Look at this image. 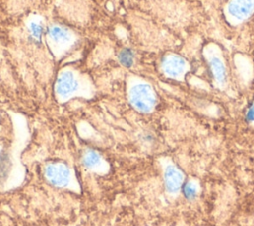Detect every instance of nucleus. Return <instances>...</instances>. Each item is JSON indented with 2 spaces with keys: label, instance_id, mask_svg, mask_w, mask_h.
Wrapping results in <instances>:
<instances>
[{
  "label": "nucleus",
  "instance_id": "nucleus-1",
  "mask_svg": "<svg viewBox=\"0 0 254 226\" xmlns=\"http://www.w3.org/2000/svg\"><path fill=\"white\" fill-rule=\"evenodd\" d=\"M130 102L132 106L142 113L151 112L157 103L153 88L144 82L134 84L130 89Z\"/></svg>",
  "mask_w": 254,
  "mask_h": 226
},
{
  "label": "nucleus",
  "instance_id": "nucleus-2",
  "mask_svg": "<svg viewBox=\"0 0 254 226\" xmlns=\"http://www.w3.org/2000/svg\"><path fill=\"white\" fill-rule=\"evenodd\" d=\"M45 175L49 182L55 186L64 187L70 180L69 168L64 163H50L45 168Z\"/></svg>",
  "mask_w": 254,
  "mask_h": 226
},
{
  "label": "nucleus",
  "instance_id": "nucleus-3",
  "mask_svg": "<svg viewBox=\"0 0 254 226\" xmlns=\"http://www.w3.org/2000/svg\"><path fill=\"white\" fill-rule=\"evenodd\" d=\"M164 185L170 194H177L186 181V176L182 170L174 164H168L164 169Z\"/></svg>",
  "mask_w": 254,
  "mask_h": 226
},
{
  "label": "nucleus",
  "instance_id": "nucleus-4",
  "mask_svg": "<svg viewBox=\"0 0 254 226\" xmlns=\"http://www.w3.org/2000/svg\"><path fill=\"white\" fill-rule=\"evenodd\" d=\"M79 87V81L74 72L70 70H64L60 73L56 81V92L62 98H68Z\"/></svg>",
  "mask_w": 254,
  "mask_h": 226
},
{
  "label": "nucleus",
  "instance_id": "nucleus-5",
  "mask_svg": "<svg viewBox=\"0 0 254 226\" xmlns=\"http://www.w3.org/2000/svg\"><path fill=\"white\" fill-rule=\"evenodd\" d=\"M47 36L55 47L64 48L72 42L71 32L64 25L53 24L47 29Z\"/></svg>",
  "mask_w": 254,
  "mask_h": 226
},
{
  "label": "nucleus",
  "instance_id": "nucleus-6",
  "mask_svg": "<svg viewBox=\"0 0 254 226\" xmlns=\"http://www.w3.org/2000/svg\"><path fill=\"white\" fill-rule=\"evenodd\" d=\"M162 67L164 72L173 78H178L182 76L186 70L185 60L176 55H170L165 56L162 62Z\"/></svg>",
  "mask_w": 254,
  "mask_h": 226
},
{
  "label": "nucleus",
  "instance_id": "nucleus-7",
  "mask_svg": "<svg viewBox=\"0 0 254 226\" xmlns=\"http://www.w3.org/2000/svg\"><path fill=\"white\" fill-rule=\"evenodd\" d=\"M227 9L232 18L241 21L253 12L254 0H231Z\"/></svg>",
  "mask_w": 254,
  "mask_h": 226
},
{
  "label": "nucleus",
  "instance_id": "nucleus-8",
  "mask_svg": "<svg viewBox=\"0 0 254 226\" xmlns=\"http://www.w3.org/2000/svg\"><path fill=\"white\" fill-rule=\"evenodd\" d=\"M210 69L216 82L220 85L224 84L226 81V69L221 59L218 57H213L210 60Z\"/></svg>",
  "mask_w": 254,
  "mask_h": 226
},
{
  "label": "nucleus",
  "instance_id": "nucleus-9",
  "mask_svg": "<svg viewBox=\"0 0 254 226\" xmlns=\"http://www.w3.org/2000/svg\"><path fill=\"white\" fill-rule=\"evenodd\" d=\"M181 192L183 193L184 197L189 200V201H192L194 200L199 192V185L195 180H187L184 182L182 188H181Z\"/></svg>",
  "mask_w": 254,
  "mask_h": 226
},
{
  "label": "nucleus",
  "instance_id": "nucleus-10",
  "mask_svg": "<svg viewBox=\"0 0 254 226\" xmlns=\"http://www.w3.org/2000/svg\"><path fill=\"white\" fill-rule=\"evenodd\" d=\"M101 162V155L93 150V149H87L84 151L82 155V165L87 169H94L96 168Z\"/></svg>",
  "mask_w": 254,
  "mask_h": 226
},
{
  "label": "nucleus",
  "instance_id": "nucleus-11",
  "mask_svg": "<svg viewBox=\"0 0 254 226\" xmlns=\"http://www.w3.org/2000/svg\"><path fill=\"white\" fill-rule=\"evenodd\" d=\"M45 32V27L40 20H34L29 25V37L34 43H40Z\"/></svg>",
  "mask_w": 254,
  "mask_h": 226
},
{
  "label": "nucleus",
  "instance_id": "nucleus-12",
  "mask_svg": "<svg viewBox=\"0 0 254 226\" xmlns=\"http://www.w3.org/2000/svg\"><path fill=\"white\" fill-rule=\"evenodd\" d=\"M118 61L124 67H131L135 62V53L130 48H122L118 53Z\"/></svg>",
  "mask_w": 254,
  "mask_h": 226
},
{
  "label": "nucleus",
  "instance_id": "nucleus-13",
  "mask_svg": "<svg viewBox=\"0 0 254 226\" xmlns=\"http://www.w3.org/2000/svg\"><path fill=\"white\" fill-rule=\"evenodd\" d=\"M245 119L249 123L254 122V102H252L248 106V108L246 110V113H245Z\"/></svg>",
  "mask_w": 254,
  "mask_h": 226
},
{
  "label": "nucleus",
  "instance_id": "nucleus-14",
  "mask_svg": "<svg viewBox=\"0 0 254 226\" xmlns=\"http://www.w3.org/2000/svg\"><path fill=\"white\" fill-rule=\"evenodd\" d=\"M8 160L5 156H0V173L2 176H5V172L8 171V168L6 167Z\"/></svg>",
  "mask_w": 254,
  "mask_h": 226
}]
</instances>
